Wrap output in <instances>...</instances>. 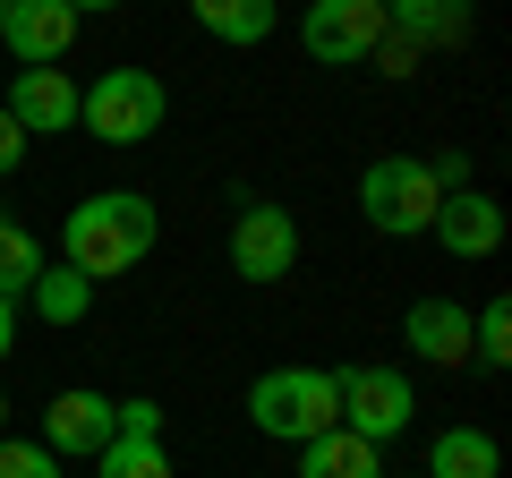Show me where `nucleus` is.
Here are the masks:
<instances>
[{"label": "nucleus", "mask_w": 512, "mask_h": 478, "mask_svg": "<svg viewBox=\"0 0 512 478\" xmlns=\"http://www.w3.org/2000/svg\"><path fill=\"white\" fill-rule=\"evenodd\" d=\"M154 239H163L154 197H137V188H103V197H77L69 205V222H60V265H77V274L103 291L111 274H137V265L154 257Z\"/></svg>", "instance_id": "obj_1"}, {"label": "nucleus", "mask_w": 512, "mask_h": 478, "mask_svg": "<svg viewBox=\"0 0 512 478\" xmlns=\"http://www.w3.org/2000/svg\"><path fill=\"white\" fill-rule=\"evenodd\" d=\"M171 120V86L154 69H103L94 86H77V129L94 146H146Z\"/></svg>", "instance_id": "obj_2"}, {"label": "nucleus", "mask_w": 512, "mask_h": 478, "mask_svg": "<svg viewBox=\"0 0 512 478\" xmlns=\"http://www.w3.org/2000/svg\"><path fill=\"white\" fill-rule=\"evenodd\" d=\"M248 419H256V436H274V444H308L325 427H342L333 368H265L248 385Z\"/></svg>", "instance_id": "obj_3"}, {"label": "nucleus", "mask_w": 512, "mask_h": 478, "mask_svg": "<svg viewBox=\"0 0 512 478\" xmlns=\"http://www.w3.org/2000/svg\"><path fill=\"white\" fill-rule=\"evenodd\" d=\"M436 197L444 188L427 180L419 154H376V163L359 171V214H367V231H384V239H427Z\"/></svg>", "instance_id": "obj_4"}, {"label": "nucleus", "mask_w": 512, "mask_h": 478, "mask_svg": "<svg viewBox=\"0 0 512 478\" xmlns=\"http://www.w3.org/2000/svg\"><path fill=\"white\" fill-rule=\"evenodd\" d=\"M333 393H342V427L367 444H393L419 419V393H410L402 368H333Z\"/></svg>", "instance_id": "obj_5"}, {"label": "nucleus", "mask_w": 512, "mask_h": 478, "mask_svg": "<svg viewBox=\"0 0 512 478\" xmlns=\"http://www.w3.org/2000/svg\"><path fill=\"white\" fill-rule=\"evenodd\" d=\"M291 265H299V222H291V205L248 197V205H239V222H231V274H239V282H282Z\"/></svg>", "instance_id": "obj_6"}, {"label": "nucleus", "mask_w": 512, "mask_h": 478, "mask_svg": "<svg viewBox=\"0 0 512 478\" xmlns=\"http://www.w3.org/2000/svg\"><path fill=\"white\" fill-rule=\"evenodd\" d=\"M299 43H308V60H325V69H350V60H367L384 43V9L376 0H308Z\"/></svg>", "instance_id": "obj_7"}, {"label": "nucleus", "mask_w": 512, "mask_h": 478, "mask_svg": "<svg viewBox=\"0 0 512 478\" xmlns=\"http://www.w3.org/2000/svg\"><path fill=\"white\" fill-rule=\"evenodd\" d=\"M77 9L69 0H0V43H9V60L18 69H60L77 43Z\"/></svg>", "instance_id": "obj_8"}, {"label": "nucleus", "mask_w": 512, "mask_h": 478, "mask_svg": "<svg viewBox=\"0 0 512 478\" xmlns=\"http://www.w3.org/2000/svg\"><path fill=\"white\" fill-rule=\"evenodd\" d=\"M120 436V410H111V393H94V385H69V393H52V410H43V453H60V461H94L103 444Z\"/></svg>", "instance_id": "obj_9"}, {"label": "nucleus", "mask_w": 512, "mask_h": 478, "mask_svg": "<svg viewBox=\"0 0 512 478\" xmlns=\"http://www.w3.org/2000/svg\"><path fill=\"white\" fill-rule=\"evenodd\" d=\"M427 239H436L444 257H495V248H504V205H495L487 188H453V197H436Z\"/></svg>", "instance_id": "obj_10"}, {"label": "nucleus", "mask_w": 512, "mask_h": 478, "mask_svg": "<svg viewBox=\"0 0 512 478\" xmlns=\"http://www.w3.org/2000/svg\"><path fill=\"white\" fill-rule=\"evenodd\" d=\"M0 103H9V120H18L26 137H60V129H77V77H69V69H18Z\"/></svg>", "instance_id": "obj_11"}, {"label": "nucleus", "mask_w": 512, "mask_h": 478, "mask_svg": "<svg viewBox=\"0 0 512 478\" xmlns=\"http://www.w3.org/2000/svg\"><path fill=\"white\" fill-rule=\"evenodd\" d=\"M402 342L427 368H461V359H470V308H461V299H410Z\"/></svg>", "instance_id": "obj_12"}, {"label": "nucleus", "mask_w": 512, "mask_h": 478, "mask_svg": "<svg viewBox=\"0 0 512 478\" xmlns=\"http://www.w3.org/2000/svg\"><path fill=\"white\" fill-rule=\"evenodd\" d=\"M384 35H402L410 52H453V43H470V0H393L384 9Z\"/></svg>", "instance_id": "obj_13"}, {"label": "nucleus", "mask_w": 512, "mask_h": 478, "mask_svg": "<svg viewBox=\"0 0 512 478\" xmlns=\"http://www.w3.org/2000/svg\"><path fill=\"white\" fill-rule=\"evenodd\" d=\"M299 478H384V444L350 436V427H325V436L299 444Z\"/></svg>", "instance_id": "obj_14"}, {"label": "nucleus", "mask_w": 512, "mask_h": 478, "mask_svg": "<svg viewBox=\"0 0 512 478\" xmlns=\"http://www.w3.org/2000/svg\"><path fill=\"white\" fill-rule=\"evenodd\" d=\"M427 478H504V444L487 427H444L427 444Z\"/></svg>", "instance_id": "obj_15"}, {"label": "nucleus", "mask_w": 512, "mask_h": 478, "mask_svg": "<svg viewBox=\"0 0 512 478\" xmlns=\"http://www.w3.org/2000/svg\"><path fill=\"white\" fill-rule=\"evenodd\" d=\"M188 9H197V26L214 43H231V52H256V43L274 35V18H282L274 0H188Z\"/></svg>", "instance_id": "obj_16"}, {"label": "nucleus", "mask_w": 512, "mask_h": 478, "mask_svg": "<svg viewBox=\"0 0 512 478\" xmlns=\"http://www.w3.org/2000/svg\"><path fill=\"white\" fill-rule=\"evenodd\" d=\"M26 308H35L43 325H86L94 316V282L77 274V265H43V274L26 282Z\"/></svg>", "instance_id": "obj_17"}, {"label": "nucleus", "mask_w": 512, "mask_h": 478, "mask_svg": "<svg viewBox=\"0 0 512 478\" xmlns=\"http://www.w3.org/2000/svg\"><path fill=\"white\" fill-rule=\"evenodd\" d=\"M43 265H52V257H43V239L26 231V222L0 214V299H26V282H35Z\"/></svg>", "instance_id": "obj_18"}, {"label": "nucleus", "mask_w": 512, "mask_h": 478, "mask_svg": "<svg viewBox=\"0 0 512 478\" xmlns=\"http://www.w3.org/2000/svg\"><path fill=\"white\" fill-rule=\"evenodd\" d=\"M94 478H171V453L163 436H111L94 453Z\"/></svg>", "instance_id": "obj_19"}, {"label": "nucleus", "mask_w": 512, "mask_h": 478, "mask_svg": "<svg viewBox=\"0 0 512 478\" xmlns=\"http://www.w3.org/2000/svg\"><path fill=\"white\" fill-rule=\"evenodd\" d=\"M470 359H478L487 376L512 368V299H487V308L470 316Z\"/></svg>", "instance_id": "obj_20"}, {"label": "nucleus", "mask_w": 512, "mask_h": 478, "mask_svg": "<svg viewBox=\"0 0 512 478\" xmlns=\"http://www.w3.org/2000/svg\"><path fill=\"white\" fill-rule=\"evenodd\" d=\"M0 478H60V453H43V444H18V436H0Z\"/></svg>", "instance_id": "obj_21"}, {"label": "nucleus", "mask_w": 512, "mask_h": 478, "mask_svg": "<svg viewBox=\"0 0 512 478\" xmlns=\"http://www.w3.org/2000/svg\"><path fill=\"white\" fill-rule=\"evenodd\" d=\"M111 410H120V436H163V402H146V393H128Z\"/></svg>", "instance_id": "obj_22"}, {"label": "nucleus", "mask_w": 512, "mask_h": 478, "mask_svg": "<svg viewBox=\"0 0 512 478\" xmlns=\"http://www.w3.org/2000/svg\"><path fill=\"white\" fill-rule=\"evenodd\" d=\"M26 146H35V137H26L18 120H9V103H0V180H9V171L26 163Z\"/></svg>", "instance_id": "obj_23"}, {"label": "nucleus", "mask_w": 512, "mask_h": 478, "mask_svg": "<svg viewBox=\"0 0 512 478\" xmlns=\"http://www.w3.org/2000/svg\"><path fill=\"white\" fill-rule=\"evenodd\" d=\"M367 60H376L384 77H410V69H419V52H410L402 35H384V43H376V52H367Z\"/></svg>", "instance_id": "obj_24"}, {"label": "nucleus", "mask_w": 512, "mask_h": 478, "mask_svg": "<svg viewBox=\"0 0 512 478\" xmlns=\"http://www.w3.org/2000/svg\"><path fill=\"white\" fill-rule=\"evenodd\" d=\"M427 180H436L444 197H453V188H470V154H461V146H453V154H436V163H427Z\"/></svg>", "instance_id": "obj_25"}, {"label": "nucleus", "mask_w": 512, "mask_h": 478, "mask_svg": "<svg viewBox=\"0 0 512 478\" xmlns=\"http://www.w3.org/2000/svg\"><path fill=\"white\" fill-rule=\"evenodd\" d=\"M18 350V299H0V359Z\"/></svg>", "instance_id": "obj_26"}, {"label": "nucleus", "mask_w": 512, "mask_h": 478, "mask_svg": "<svg viewBox=\"0 0 512 478\" xmlns=\"http://www.w3.org/2000/svg\"><path fill=\"white\" fill-rule=\"evenodd\" d=\"M69 9L77 18H103V9H120V0H69Z\"/></svg>", "instance_id": "obj_27"}, {"label": "nucleus", "mask_w": 512, "mask_h": 478, "mask_svg": "<svg viewBox=\"0 0 512 478\" xmlns=\"http://www.w3.org/2000/svg\"><path fill=\"white\" fill-rule=\"evenodd\" d=\"M0 427H9V393H0Z\"/></svg>", "instance_id": "obj_28"}, {"label": "nucleus", "mask_w": 512, "mask_h": 478, "mask_svg": "<svg viewBox=\"0 0 512 478\" xmlns=\"http://www.w3.org/2000/svg\"><path fill=\"white\" fill-rule=\"evenodd\" d=\"M376 9H393V0H376Z\"/></svg>", "instance_id": "obj_29"}]
</instances>
